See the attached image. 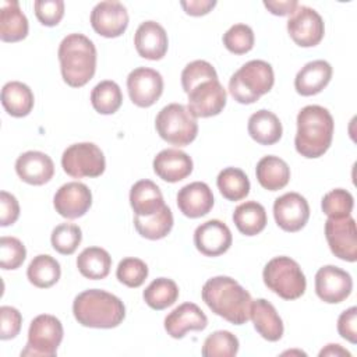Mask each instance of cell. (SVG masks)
Returning <instances> with one entry per match:
<instances>
[{
    "label": "cell",
    "mask_w": 357,
    "mask_h": 357,
    "mask_svg": "<svg viewBox=\"0 0 357 357\" xmlns=\"http://www.w3.org/2000/svg\"><path fill=\"white\" fill-rule=\"evenodd\" d=\"M202 300L209 310L233 325H243L250 319L251 294L229 276H215L202 286Z\"/></svg>",
    "instance_id": "cell-1"
},
{
    "label": "cell",
    "mask_w": 357,
    "mask_h": 357,
    "mask_svg": "<svg viewBox=\"0 0 357 357\" xmlns=\"http://www.w3.org/2000/svg\"><path fill=\"white\" fill-rule=\"evenodd\" d=\"M333 130V117L328 109L319 105L303 107L297 114L296 151L307 159L322 156L332 144Z\"/></svg>",
    "instance_id": "cell-2"
},
{
    "label": "cell",
    "mask_w": 357,
    "mask_h": 357,
    "mask_svg": "<svg viewBox=\"0 0 357 357\" xmlns=\"http://www.w3.org/2000/svg\"><path fill=\"white\" fill-rule=\"evenodd\" d=\"M73 314L82 326L112 329L124 321L126 307L117 296L100 289H89L74 298Z\"/></svg>",
    "instance_id": "cell-3"
},
{
    "label": "cell",
    "mask_w": 357,
    "mask_h": 357,
    "mask_svg": "<svg viewBox=\"0 0 357 357\" xmlns=\"http://www.w3.org/2000/svg\"><path fill=\"white\" fill-rule=\"evenodd\" d=\"M60 71L64 82L73 88L86 85L96 71V47L82 33L67 35L59 46Z\"/></svg>",
    "instance_id": "cell-4"
},
{
    "label": "cell",
    "mask_w": 357,
    "mask_h": 357,
    "mask_svg": "<svg viewBox=\"0 0 357 357\" xmlns=\"http://www.w3.org/2000/svg\"><path fill=\"white\" fill-rule=\"evenodd\" d=\"M273 84L272 66L264 60H250L230 77L229 92L236 102L251 105L268 93Z\"/></svg>",
    "instance_id": "cell-5"
},
{
    "label": "cell",
    "mask_w": 357,
    "mask_h": 357,
    "mask_svg": "<svg viewBox=\"0 0 357 357\" xmlns=\"http://www.w3.org/2000/svg\"><path fill=\"white\" fill-rule=\"evenodd\" d=\"M265 286L283 300L301 297L307 287L305 276L300 265L290 257H275L262 272Z\"/></svg>",
    "instance_id": "cell-6"
},
{
    "label": "cell",
    "mask_w": 357,
    "mask_h": 357,
    "mask_svg": "<svg viewBox=\"0 0 357 357\" xmlns=\"http://www.w3.org/2000/svg\"><path fill=\"white\" fill-rule=\"evenodd\" d=\"M155 127L162 139L176 146L190 145L198 134L197 119L181 103L162 107L155 119Z\"/></svg>",
    "instance_id": "cell-7"
},
{
    "label": "cell",
    "mask_w": 357,
    "mask_h": 357,
    "mask_svg": "<svg viewBox=\"0 0 357 357\" xmlns=\"http://www.w3.org/2000/svg\"><path fill=\"white\" fill-rule=\"evenodd\" d=\"M63 325L59 318L50 314L35 317L28 329V342L21 356L54 357L63 340Z\"/></svg>",
    "instance_id": "cell-8"
},
{
    "label": "cell",
    "mask_w": 357,
    "mask_h": 357,
    "mask_svg": "<svg viewBox=\"0 0 357 357\" xmlns=\"http://www.w3.org/2000/svg\"><path fill=\"white\" fill-rule=\"evenodd\" d=\"M61 167L73 178L99 177L106 169V160L102 149L93 142H78L66 148Z\"/></svg>",
    "instance_id": "cell-9"
},
{
    "label": "cell",
    "mask_w": 357,
    "mask_h": 357,
    "mask_svg": "<svg viewBox=\"0 0 357 357\" xmlns=\"http://www.w3.org/2000/svg\"><path fill=\"white\" fill-rule=\"evenodd\" d=\"M325 237L335 257L342 261H357V229L350 216L328 218L325 222Z\"/></svg>",
    "instance_id": "cell-10"
},
{
    "label": "cell",
    "mask_w": 357,
    "mask_h": 357,
    "mask_svg": "<svg viewBox=\"0 0 357 357\" xmlns=\"http://www.w3.org/2000/svg\"><path fill=\"white\" fill-rule=\"evenodd\" d=\"M287 32L301 47L317 46L325 33L322 17L308 6H297L287 21Z\"/></svg>",
    "instance_id": "cell-11"
},
{
    "label": "cell",
    "mask_w": 357,
    "mask_h": 357,
    "mask_svg": "<svg viewBox=\"0 0 357 357\" xmlns=\"http://www.w3.org/2000/svg\"><path fill=\"white\" fill-rule=\"evenodd\" d=\"M188 96V110L191 114L198 117H212L219 114L226 106V89L219 82L218 78L206 79L195 85Z\"/></svg>",
    "instance_id": "cell-12"
},
{
    "label": "cell",
    "mask_w": 357,
    "mask_h": 357,
    "mask_svg": "<svg viewBox=\"0 0 357 357\" xmlns=\"http://www.w3.org/2000/svg\"><path fill=\"white\" fill-rule=\"evenodd\" d=\"M127 91L134 105L149 107L162 96L163 78L153 68L137 67L127 77Z\"/></svg>",
    "instance_id": "cell-13"
},
{
    "label": "cell",
    "mask_w": 357,
    "mask_h": 357,
    "mask_svg": "<svg viewBox=\"0 0 357 357\" xmlns=\"http://www.w3.org/2000/svg\"><path fill=\"white\" fill-rule=\"evenodd\" d=\"M353 290V279L349 272L335 265H325L315 273V293L328 304L344 301Z\"/></svg>",
    "instance_id": "cell-14"
},
{
    "label": "cell",
    "mask_w": 357,
    "mask_h": 357,
    "mask_svg": "<svg viewBox=\"0 0 357 357\" xmlns=\"http://www.w3.org/2000/svg\"><path fill=\"white\" fill-rule=\"evenodd\" d=\"M273 216L276 225L284 231L301 230L310 218V205L298 192H286L275 199Z\"/></svg>",
    "instance_id": "cell-15"
},
{
    "label": "cell",
    "mask_w": 357,
    "mask_h": 357,
    "mask_svg": "<svg viewBox=\"0 0 357 357\" xmlns=\"http://www.w3.org/2000/svg\"><path fill=\"white\" fill-rule=\"evenodd\" d=\"M56 212L66 219L84 216L92 205V192L86 184L70 181L63 184L53 197Z\"/></svg>",
    "instance_id": "cell-16"
},
{
    "label": "cell",
    "mask_w": 357,
    "mask_h": 357,
    "mask_svg": "<svg viewBox=\"0 0 357 357\" xmlns=\"http://www.w3.org/2000/svg\"><path fill=\"white\" fill-rule=\"evenodd\" d=\"M91 25L105 38H117L128 26L127 8L120 1H100L91 11Z\"/></svg>",
    "instance_id": "cell-17"
},
{
    "label": "cell",
    "mask_w": 357,
    "mask_h": 357,
    "mask_svg": "<svg viewBox=\"0 0 357 357\" xmlns=\"http://www.w3.org/2000/svg\"><path fill=\"white\" fill-rule=\"evenodd\" d=\"M233 237L229 226L219 219L201 223L194 231L195 248L206 257H219L231 245Z\"/></svg>",
    "instance_id": "cell-18"
},
{
    "label": "cell",
    "mask_w": 357,
    "mask_h": 357,
    "mask_svg": "<svg viewBox=\"0 0 357 357\" xmlns=\"http://www.w3.org/2000/svg\"><path fill=\"white\" fill-rule=\"evenodd\" d=\"M208 325L205 312L194 303H183L165 318V331L173 339H181L190 331H204Z\"/></svg>",
    "instance_id": "cell-19"
},
{
    "label": "cell",
    "mask_w": 357,
    "mask_h": 357,
    "mask_svg": "<svg viewBox=\"0 0 357 357\" xmlns=\"http://www.w3.org/2000/svg\"><path fill=\"white\" fill-rule=\"evenodd\" d=\"M15 172L22 181L31 185H42L52 180L54 163L49 155L40 151H26L17 158Z\"/></svg>",
    "instance_id": "cell-20"
},
{
    "label": "cell",
    "mask_w": 357,
    "mask_h": 357,
    "mask_svg": "<svg viewBox=\"0 0 357 357\" xmlns=\"http://www.w3.org/2000/svg\"><path fill=\"white\" fill-rule=\"evenodd\" d=\"M137 53L148 60H160L165 57L169 39L165 28L156 21H145L139 24L134 35Z\"/></svg>",
    "instance_id": "cell-21"
},
{
    "label": "cell",
    "mask_w": 357,
    "mask_h": 357,
    "mask_svg": "<svg viewBox=\"0 0 357 357\" xmlns=\"http://www.w3.org/2000/svg\"><path fill=\"white\" fill-rule=\"evenodd\" d=\"M213 194L206 183L194 181L181 187L177 192V206L180 212L191 219L209 213L213 208Z\"/></svg>",
    "instance_id": "cell-22"
},
{
    "label": "cell",
    "mask_w": 357,
    "mask_h": 357,
    "mask_svg": "<svg viewBox=\"0 0 357 357\" xmlns=\"http://www.w3.org/2000/svg\"><path fill=\"white\" fill-rule=\"evenodd\" d=\"M192 159L185 152L174 148L160 151L153 159V172L167 183H177L192 172Z\"/></svg>",
    "instance_id": "cell-23"
},
{
    "label": "cell",
    "mask_w": 357,
    "mask_h": 357,
    "mask_svg": "<svg viewBox=\"0 0 357 357\" xmlns=\"http://www.w3.org/2000/svg\"><path fill=\"white\" fill-rule=\"evenodd\" d=\"M250 319L255 331L268 342H278L283 336V321L273 304L265 298L252 300Z\"/></svg>",
    "instance_id": "cell-24"
},
{
    "label": "cell",
    "mask_w": 357,
    "mask_h": 357,
    "mask_svg": "<svg viewBox=\"0 0 357 357\" xmlns=\"http://www.w3.org/2000/svg\"><path fill=\"white\" fill-rule=\"evenodd\" d=\"M332 78V66L325 60H312L297 73L294 88L301 96L319 93Z\"/></svg>",
    "instance_id": "cell-25"
},
{
    "label": "cell",
    "mask_w": 357,
    "mask_h": 357,
    "mask_svg": "<svg viewBox=\"0 0 357 357\" xmlns=\"http://www.w3.org/2000/svg\"><path fill=\"white\" fill-rule=\"evenodd\" d=\"M29 29L28 18L15 0L0 3V39L3 42H20L26 38Z\"/></svg>",
    "instance_id": "cell-26"
},
{
    "label": "cell",
    "mask_w": 357,
    "mask_h": 357,
    "mask_svg": "<svg viewBox=\"0 0 357 357\" xmlns=\"http://www.w3.org/2000/svg\"><path fill=\"white\" fill-rule=\"evenodd\" d=\"M130 205L137 216H151L163 205V194L152 180H139L130 190Z\"/></svg>",
    "instance_id": "cell-27"
},
{
    "label": "cell",
    "mask_w": 357,
    "mask_h": 357,
    "mask_svg": "<svg viewBox=\"0 0 357 357\" xmlns=\"http://www.w3.org/2000/svg\"><path fill=\"white\" fill-rule=\"evenodd\" d=\"M247 130L250 137L261 145H273L279 142L283 134L279 117L266 109H261L250 116Z\"/></svg>",
    "instance_id": "cell-28"
},
{
    "label": "cell",
    "mask_w": 357,
    "mask_h": 357,
    "mask_svg": "<svg viewBox=\"0 0 357 357\" xmlns=\"http://www.w3.org/2000/svg\"><path fill=\"white\" fill-rule=\"evenodd\" d=\"M255 174L261 187L268 191H278L287 185L290 180V167L279 156L268 155L257 163Z\"/></svg>",
    "instance_id": "cell-29"
},
{
    "label": "cell",
    "mask_w": 357,
    "mask_h": 357,
    "mask_svg": "<svg viewBox=\"0 0 357 357\" xmlns=\"http://www.w3.org/2000/svg\"><path fill=\"white\" fill-rule=\"evenodd\" d=\"M35 98L31 88L20 81H10L1 89V105L13 117H25L33 109Z\"/></svg>",
    "instance_id": "cell-30"
},
{
    "label": "cell",
    "mask_w": 357,
    "mask_h": 357,
    "mask_svg": "<svg viewBox=\"0 0 357 357\" xmlns=\"http://www.w3.org/2000/svg\"><path fill=\"white\" fill-rule=\"evenodd\" d=\"M233 222L244 236H257L266 226V211L257 201H245L233 212Z\"/></svg>",
    "instance_id": "cell-31"
},
{
    "label": "cell",
    "mask_w": 357,
    "mask_h": 357,
    "mask_svg": "<svg viewBox=\"0 0 357 357\" xmlns=\"http://www.w3.org/2000/svg\"><path fill=\"white\" fill-rule=\"evenodd\" d=\"M77 268L86 279H105L112 268V257L105 248L88 247L77 257Z\"/></svg>",
    "instance_id": "cell-32"
},
{
    "label": "cell",
    "mask_w": 357,
    "mask_h": 357,
    "mask_svg": "<svg viewBox=\"0 0 357 357\" xmlns=\"http://www.w3.org/2000/svg\"><path fill=\"white\" fill-rule=\"evenodd\" d=\"M134 227L139 236L148 240H160L173 229L172 209L165 204L151 216H134Z\"/></svg>",
    "instance_id": "cell-33"
},
{
    "label": "cell",
    "mask_w": 357,
    "mask_h": 357,
    "mask_svg": "<svg viewBox=\"0 0 357 357\" xmlns=\"http://www.w3.org/2000/svg\"><path fill=\"white\" fill-rule=\"evenodd\" d=\"M26 276L33 286L39 289H47L59 282L61 276V268L53 257L47 254H39L29 262Z\"/></svg>",
    "instance_id": "cell-34"
},
{
    "label": "cell",
    "mask_w": 357,
    "mask_h": 357,
    "mask_svg": "<svg viewBox=\"0 0 357 357\" xmlns=\"http://www.w3.org/2000/svg\"><path fill=\"white\" fill-rule=\"evenodd\" d=\"M142 297L146 305H149L152 310L160 311L177 301L178 286L169 278H158L145 287Z\"/></svg>",
    "instance_id": "cell-35"
},
{
    "label": "cell",
    "mask_w": 357,
    "mask_h": 357,
    "mask_svg": "<svg viewBox=\"0 0 357 357\" xmlns=\"http://www.w3.org/2000/svg\"><path fill=\"white\" fill-rule=\"evenodd\" d=\"M216 185L227 201L244 199L250 192V180L238 167H226L220 170L216 178Z\"/></svg>",
    "instance_id": "cell-36"
},
{
    "label": "cell",
    "mask_w": 357,
    "mask_h": 357,
    "mask_svg": "<svg viewBox=\"0 0 357 357\" xmlns=\"http://www.w3.org/2000/svg\"><path fill=\"white\" fill-rule=\"evenodd\" d=\"M91 103L100 114L116 113L123 103V93L120 86L110 79L100 81L91 92Z\"/></svg>",
    "instance_id": "cell-37"
},
{
    "label": "cell",
    "mask_w": 357,
    "mask_h": 357,
    "mask_svg": "<svg viewBox=\"0 0 357 357\" xmlns=\"http://www.w3.org/2000/svg\"><path fill=\"white\" fill-rule=\"evenodd\" d=\"M238 347V339L231 332L216 331L205 339L201 353L204 357H233Z\"/></svg>",
    "instance_id": "cell-38"
},
{
    "label": "cell",
    "mask_w": 357,
    "mask_h": 357,
    "mask_svg": "<svg viewBox=\"0 0 357 357\" xmlns=\"http://www.w3.org/2000/svg\"><path fill=\"white\" fill-rule=\"evenodd\" d=\"M82 240V231L78 225L60 223L57 225L50 236L53 248L61 255H71L75 252Z\"/></svg>",
    "instance_id": "cell-39"
},
{
    "label": "cell",
    "mask_w": 357,
    "mask_h": 357,
    "mask_svg": "<svg viewBox=\"0 0 357 357\" xmlns=\"http://www.w3.org/2000/svg\"><path fill=\"white\" fill-rule=\"evenodd\" d=\"M354 206L353 195L343 188H335L326 192L321 201L322 212L328 218L350 216Z\"/></svg>",
    "instance_id": "cell-40"
},
{
    "label": "cell",
    "mask_w": 357,
    "mask_h": 357,
    "mask_svg": "<svg viewBox=\"0 0 357 357\" xmlns=\"http://www.w3.org/2000/svg\"><path fill=\"white\" fill-rule=\"evenodd\" d=\"M148 265L134 257H127L121 259L116 269V278L120 283L126 284L127 287H139L148 278Z\"/></svg>",
    "instance_id": "cell-41"
},
{
    "label": "cell",
    "mask_w": 357,
    "mask_h": 357,
    "mask_svg": "<svg viewBox=\"0 0 357 357\" xmlns=\"http://www.w3.org/2000/svg\"><path fill=\"white\" fill-rule=\"evenodd\" d=\"M225 47L234 54H245L254 47V32L245 24H234L223 33Z\"/></svg>",
    "instance_id": "cell-42"
},
{
    "label": "cell",
    "mask_w": 357,
    "mask_h": 357,
    "mask_svg": "<svg viewBox=\"0 0 357 357\" xmlns=\"http://www.w3.org/2000/svg\"><path fill=\"white\" fill-rule=\"evenodd\" d=\"M218 78L215 67L205 60H194L188 63L181 71V86L185 93L190 92L195 85L206 79Z\"/></svg>",
    "instance_id": "cell-43"
},
{
    "label": "cell",
    "mask_w": 357,
    "mask_h": 357,
    "mask_svg": "<svg viewBox=\"0 0 357 357\" xmlns=\"http://www.w3.org/2000/svg\"><path fill=\"white\" fill-rule=\"evenodd\" d=\"M26 257L25 245L17 237L3 236L0 238V266L6 271L17 269Z\"/></svg>",
    "instance_id": "cell-44"
},
{
    "label": "cell",
    "mask_w": 357,
    "mask_h": 357,
    "mask_svg": "<svg viewBox=\"0 0 357 357\" xmlns=\"http://www.w3.org/2000/svg\"><path fill=\"white\" fill-rule=\"evenodd\" d=\"M35 15L45 26L57 25L64 15L63 0H36L33 3Z\"/></svg>",
    "instance_id": "cell-45"
},
{
    "label": "cell",
    "mask_w": 357,
    "mask_h": 357,
    "mask_svg": "<svg viewBox=\"0 0 357 357\" xmlns=\"http://www.w3.org/2000/svg\"><path fill=\"white\" fill-rule=\"evenodd\" d=\"M22 325V315L21 312L10 305L0 307V339L8 340L14 339Z\"/></svg>",
    "instance_id": "cell-46"
},
{
    "label": "cell",
    "mask_w": 357,
    "mask_h": 357,
    "mask_svg": "<svg viewBox=\"0 0 357 357\" xmlns=\"http://www.w3.org/2000/svg\"><path fill=\"white\" fill-rule=\"evenodd\" d=\"M337 332L347 342L357 343V308L350 307L344 310L337 318Z\"/></svg>",
    "instance_id": "cell-47"
},
{
    "label": "cell",
    "mask_w": 357,
    "mask_h": 357,
    "mask_svg": "<svg viewBox=\"0 0 357 357\" xmlns=\"http://www.w3.org/2000/svg\"><path fill=\"white\" fill-rule=\"evenodd\" d=\"M20 216V204L17 198L7 192H0V226L6 227L17 222Z\"/></svg>",
    "instance_id": "cell-48"
},
{
    "label": "cell",
    "mask_w": 357,
    "mask_h": 357,
    "mask_svg": "<svg viewBox=\"0 0 357 357\" xmlns=\"http://www.w3.org/2000/svg\"><path fill=\"white\" fill-rule=\"evenodd\" d=\"M180 6L188 15L201 17L208 14L216 6V1L215 0H188V1L183 0L180 1Z\"/></svg>",
    "instance_id": "cell-49"
},
{
    "label": "cell",
    "mask_w": 357,
    "mask_h": 357,
    "mask_svg": "<svg viewBox=\"0 0 357 357\" xmlns=\"http://www.w3.org/2000/svg\"><path fill=\"white\" fill-rule=\"evenodd\" d=\"M264 6L265 8L272 13L273 15H291L293 11L297 8L298 6V1L296 0H265L264 1Z\"/></svg>",
    "instance_id": "cell-50"
},
{
    "label": "cell",
    "mask_w": 357,
    "mask_h": 357,
    "mask_svg": "<svg viewBox=\"0 0 357 357\" xmlns=\"http://www.w3.org/2000/svg\"><path fill=\"white\" fill-rule=\"evenodd\" d=\"M324 356H335V357H339V356H347V357H351V353L347 351L346 349H343L340 344L337 343H329L326 344L321 351H319V357H324Z\"/></svg>",
    "instance_id": "cell-51"
}]
</instances>
